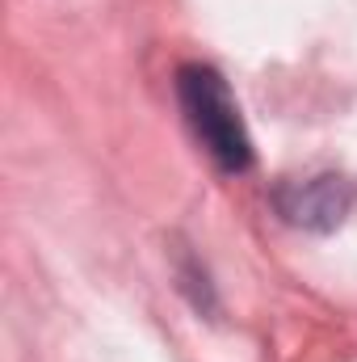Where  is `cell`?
Returning <instances> with one entry per match:
<instances>
[{
    "instance_id": "obj_1",
    "label": "cell",
    "mask_w": 357,
    "mask_h": 362,
    "mask_svg": "<svg viewBox=\"0 0 357 362\" xmlns=\"http://www.w3.org/2000/svg\"><path fill=\"white\" fill-rule=\"evenodd\" d=\"M177 101L193 139L206 148V156L223 173H248L253 169V135L244 127L240 101L231 85L210 64H185L177 72Z\"/></svg>"
},
{
    "instance_id": "obj_2",
    "label": "cell",
    "mask_w": 357,
    "mask_h": 362,
    "mask_svg": "<svg viewBox=\"0 0 357 362\" xmlns=\"http://www.w3.org/2000/svg\"><path fill=\"white\" fill-rule=\"evenodd\" d=\"M273 206L294 228L332 232L353 206V185L345 177H332V173H320V177L307 181H286V185L273 189Z\"/></svg>"
}]
</instances>
